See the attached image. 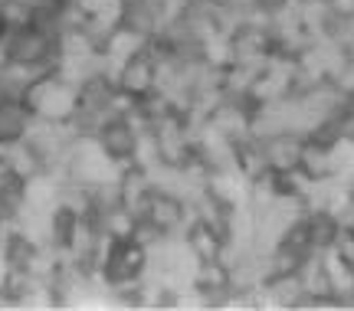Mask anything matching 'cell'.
<instances>
[{
  "label": "cell",
  "instance_id": "obj_5",
  "mask_svg": "<svg viewBox=\"0 0 354 311\" xmlns=\"http://www.w3.org/2000/svg\"><path fill=\"white\" fill-rule=\"evenodd\" d=\"M30 122H33V112L24 99H0V148L24 141Z\"/></svg>",
  "mask_w": 354,
  "mask_h": 311
},
{
  "label": "cell",
  "instance_id": "obj_2",
  "mask_svg": "<svg viewBox=\"0 0 354 311\" xmlns=\"http://www.w3.org/2000/svg\"><path fill=\"white\" fill-rule=\"evenodd\" d=\"M95 141H99V148L105 151V158L115 161L118 167H128V164H135V151H138V138H141V128L128 115H112V118H105L99 124V131H95Z\"/></svg>",
  "mask_w": 354,
  "mask_h": 311
},
{
  "label": "cell",
  "instance_id": "obj_4",
  "mask_svg": "<svg viewBox=\"0 0 354 311\" xmlns=\"http://www.w3.org/2000/svg\"><path fill=\"white\" fill-rule=\"evenodd\" d=\"M259 144H263L269 171H295V167H299V158H302L305 138L295 135V131H282V135L266 138Z\"/></svg>",
  "mask_w": 354,
  "mask_h": 311
},
{
  "label": "cell",
  "instance_id": "obj_7",
  "mask_svg": "<svg viewBox=\"0 0 354 311\" xmlns=\"http://www.w3.org/2000/svg\"><path fill=\"white\" fill-rule=\"evenodd\" d=\"M184 239H187L194 259H197V262H210V259H220V249H223V239H227V236H220L216 229H210V226H203V223H197V220H194V223L184 229Z\"/></svg>",
  "mask_w": 354,
  "mask_h": 311
},
{
  "label": "cell",
  "instance_id": "obj_3",
  "mask_svg": "<svg viewBox=\"0 0 354 311\" xmlns=\"http://www.w3.org/2000/svg\"><path fill=\"white\" fill-rule=\"evenodd\" d=\"M141 220H148L161 236H180V233L194 223V210H190L187 200H180L177 194L151 190V197H148V207H145V213H141Z\"/></svg>",
  "mask_w": 354,
  "mask_h": 311
},
{
  "label": "cell",
  "instance_id": "obj_6",
  "mask_svg": "<svg viewBox=\"0 0 354 311\" xmlns=\"http://www.w3.org/2000/svg\"><path fill=\"white\" fill-rule=\"evenodd\" d=\"M305 226H308V236H312L315 252L331 249L335 239H338V233H342V220L331 210H305Z\"/></svg>",
  "mask_w": 354,
  "mask_h": 311
},
{
  "label": "cell",
  "instance_id": "obj_8",
  "mask_svg": "<svg viewBox=\"0 0 354 311\" xmlns=\"http://www.w3.org/2000/svg\"><path fill=\"white\" fill-rule=\"evenodd\" d=\"M207 3H210L214 10H233V7H236L240 0H207Z\"/></svg>",
  "mask_w": 354,
  "mask_h": 311
},
{
  "label": "cell",
  "instance_id": "obj_1",
  "mask_svg": "<svg viewBox=\"0 0 354 311\" xmlns=\"http://www.w3.org/2000/svg\"><path fill=\"white\" fill-rule=\"evenodd\" d=\"M148 272V249L135 239H112L99 262V279L109 288L135 285Z\"/></svg>",
  "mask_w": 354,
  "mask_h": 311
}]
</instances>
